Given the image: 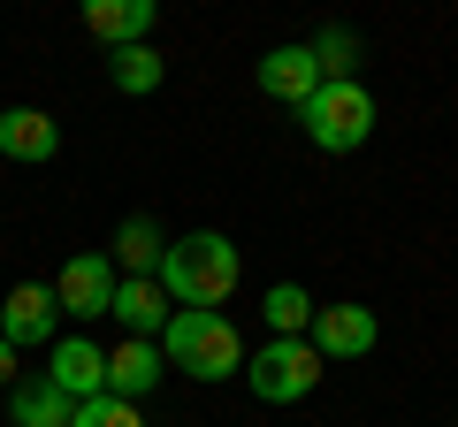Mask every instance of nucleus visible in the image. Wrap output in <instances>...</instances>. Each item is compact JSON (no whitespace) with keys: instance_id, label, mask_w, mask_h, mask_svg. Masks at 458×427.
Here are the masks:
<instances>
[{"instance_id":"obj_8","label":"nucleus","mask_w":458,"mask_h":427,"mask_svg":"<svg viewBox=\"0 0 458 427\" xmlns=\"http://www.w3.org/2000/svg\"><path fill=\"white\" fill-rule=\"evenodd\" d=\"M62 336V306H54V282H16L8 290V306H0V344H54Z\"/></svg>"},{"instance_id":"obj_2","label":"nucleus","mask_w":458,"mask_h":427,"mask_svg":"<svg viewBox=\"0 0 458 427\" xmlns=\"http://www.w3.org/2000/svg\"><path fill=\"white\" fill-rule=\"evenodd\" d=\"M161 359L191 381H229L245 374V336L229 329V313H168V329L153 336Z\"/></svg>"},{"instance_id":"obj_16","label":"nucleus","mask_w":458,"mask_h":427,"mask_svg":"<svg viewBox=\"0 0 458 427\" xmlns=\"http://www.w3.org/2000/svg\"><path fill=\"white\" fill-rule=\"evenodd\" d=\"M161 230H153L146 214H131V222H123V230H114V267H131V275H153V267H161Z\"/></svg>"},{"instance_id":"obj_12","label":"nucleus","mask_w":458,"mask_h":427,"mask_svg":"<svg viewBox=\"0 0 458 427\" xmlns=\"http://www.w3.org/2000/svg\"><path fill=\"white\" fill-rule=\"evenodd\" d=\"M107 313H114L131 336H161L176 306H168V290H161L153 275H114V306H107Z\"/></svg>"},{"instance_id":"obj_6","label":"nucleus","mask_w":458,"mask_h":427,"mask_svg":"<svg viewBox=\"0 0 458 427\" xmlns=\"http://www.w3.org/2000/svg\"><path fill=\"white\" fill-rule=\"evenodd\" d=\"M47 381L69 397V405H84V397H107V351L92 344V336H54L47 344Z\"/></svg>"},{"instance_id":"obj_4","label":"nucleus","mask_w":458,"mask_h":427,"mask_svg":"<svg viewBox=\"0 0 458 427\" xmlns=\"http://www.w3.org/2000/svg\"><path fill=\"white\" fill-rule=\"evenodd\" d=\"M298 122H306V138L321 153H360L367 138H375V92H367L360 77L352 84H321V92L298 107Z\"/></svg>"},{"instance_id":"obj_13","label":"nucleus","mask_w":458,"mask_h":427,"mask_svg":"<svg viewBox=\"0 0 458 427\" xmlns=\"http://www.w3.org/2000/svg\"><path fill=\"white\" fill-rule=\"evenodd\" d=\"M84 31L107 38V46H146L153 0H84Z\"/></svg>"},{"instance_id":"obj_11","label":"nucleus","mask_w":458,"mask_h":427,"mask_svg":"<svg viewBox=\"0 0 458 427\" xmlns=\"http://www.w3.org/2000/svg\"><path fill=\"white\" fill-rule=\"evenodd\" d=\"M62 153V122L47 107H8L0 115V161H54Z\"/></svg>"},{"instance_id":"obj_3","label":"nucleus","mask_w":458,"mask_h":427,"mask_svg":"<svg viewBox=\"0 0 458 427\" xmlns=\"http://www.w3.org/2000/svg\"><path fill=\"white\" fill-rule=\"evenodd\" d=\"M245 381L260 405H306L321 389V351L306 336H267L260 351H245Z\"/></svg>"},{"instance_id":"obj_1","label":"nucleus","mask_w":458,"mask_h":427,"mask_svg":"<svg viewBox=\"0 0 458 427\" xmlns=\"http://www.w3.org/2000/svg\"><path fill=\"white\" fill-rule=\"evenodd\" d=\"M237 245H229L222 230H191L176 237V245L161 252V267H153V282L168 290V306L176 313H222V297L237 290Z\"/></svg>"},{"instance_id":"obj_20","label":"nucleus","mask_w":458,"mask_h":427,"mask_svg":"<svg viewBox=\"0 0 458 427\" xmlns=\"http://www.w3.org/2000/svg\"><path fill=\"white\" fill-rule=\"evenodd\" d=\"M0 389H16V344H0Z\"/></svg>"},{"instance_id":"obj_19","label":"nucleus","mask_w":458,"mask_h":427,"mask_svg":"<svg viewBox=\"0 0 458 427\" xmlns=\"http://www.w3.org/2000/svg\"><path fill=\"white\" fill-rule=\"evenodd\" d=\"M69 427H146V420H138V405H123V397H84V405L69 412Z\"/></svg>"},{"instance_id":"obj_9","label":"nucleus","mask_w":458,"mask_h":427,"mask_svg":"<svg viewBox=\"0 0 458 427\" xmlns=\"http://www.w3.org/2000/svg\"><path fill=\"white\" fill-rule=\"evenodd\" d=\"M161 374H168V359H161L153 336H123V344L107 351V397H123V405H138Z\"/></svg>"},{"instance_id":"obj_10","label":"nucleus","mask_w":458,"mask_h":427,"mask_svg":"<svg viewBox=\"0 0 458 427\" xmlns=\"http://www.w3.org/2000/svg\"><path fill=\"white\" fill-rule=\"evenodd\" d=\"M260 92L283 99V107H306L313 92H321V69H313L306 46H267L260 54Z\"/></svg>"},{"instance_id":"obj_17","label":"nucleus","mask_w":458,"mask_h":427,"mask_svg":"<svg viewBox=\"0 0 458 427\" xmlns=\"http://www.w3.org/2000/svg\"><path fill=\"white\" fill-rule=\"evenodd\" d=\"M313 69H321V84H352V69H360V38L344 31V23H328L321 38H306Z\"/></svg>"},{"instance_id":"obj_5","label":"nucleus","mask_w":458,"mask_h":427,"mask_svg":"<svg viewBox=\"0 0 458 427\" xmlns=\"http://www.w3.org/2000/svg\"><path fill=\"white\" fill-rule=\"evenodd\" d=\"M54 306H62V321H99V313L114 306V260L107 252H77V260L54 275Z\"/></svg>"},{"instance_id":"obj_14","label":"nucleus","mask_w":458,"mask_h":427,"mask_svg":"<svg viewBox=\"0 0 458 427\" xmlns=\"http://www.w3.org/2000/svg\"><path fill=\"white\" fill-rule=\"evenodd\" d=\"M69 412H77V405H69L47 374H38V381H16V397H8V427H69Z\"/></svg>"},{"instance_id":"obj_7","label":"nucleus","mask_w":458,"mask_h":427,"mask_svg":"<svg viewBox=\"0 0 458 427\" xmlns=\"http://www.w3.org/2000/svg\"><path fill=\"white\" fill-rule=\"evenodd\" d=\"M306 344L321 351V359H367V351L382 344V321H375V306H313Z\"/></svg>"},{"instance_id":"obj_15","label":"nucleus","mask_w":458,"mask_h":427,"mask_svg":"<svg viewBox=\"0 0 458 427\" xmlns=\"http://www.w3.org/2000/svg\"><path fill=\"white\" fill-rule=\"evenodd\" d=\"M107 77H114V92H131V99H146V92H161L168 62H161V54H153V46H114Z\"/></svg>"},{"instance_id":"obj_18","label":"nucleus","mask_w":458,"mask_h":427,"mask_svg":"<svg viewBox=\"0 0 458 427\" xmlns=\"http://www.w3.org/2000/svg\"><path fill=\"white\" fill-rule=\"evenodd\" d=\"M260 313H267V329H276V336H306L313 329V297L298 290V282H276V290L260 297Z\"/></svg>"}]
</instances>
